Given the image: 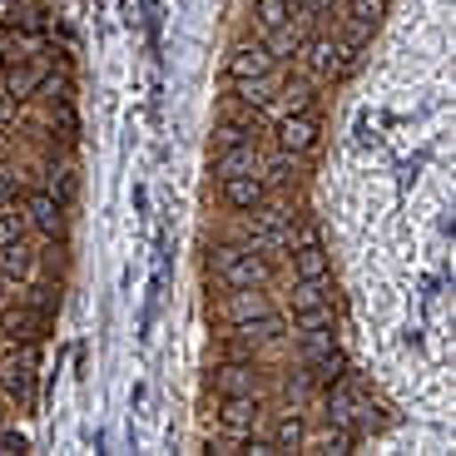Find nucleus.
<instances>
[{
    "label": "nucleus",
    "mask_w": 456,
    "mask_h": 456,
    "mask_svg": "<svg viewBox=\"0 0 456 456\" xmlns=\"http://www.w3.org/2000/svg\"><path fill=\"white\" fill-rule=\"evenodd\" d=\"M218 318L233 322L239 332L258 328V332H273L278 328V313L273 303H268V293H258V288H224V303H218Z\"/></svg>",
    "instance_id": "1"
},
{
    "label": "nucleus",
    "mask_w": 456,
    "mask_h": 456,
    "mask_svg": "<svg viewBox=\"0 0 456 456\" xmlns=\"http://www.w3.org/2000/svg\"><path fill=\"white\" fill-rule=\"evenodd\" d=\"M278 144L288 149V154H308L313 144H318V114L297 110L283 119V129H278Z\"/></svg>",
    "instance_id": "3"
},
{
    "label": "nucleus",
    "mask_w": 456,
    "mask_h": 456,
    "mask_svg": "<svg viewBox=\"0 0 456 456\" xmlns=\"http://www.w3.org/2000/svg\"><path fill=\"white\" fill-rule=\"evenodd\" d=\"M0 119H5V104H0Z\"/></svg>",
    "instance_id": "13"
},
{
    "label": "nucleus",
    "mask_w": 456,
    "mask_h": 456,
    "mask_svg": "<svg viewBox=\"0 0 456 456\" xmlns=\"http://www.w3.org/2000/svg\"><path fill=\"white\" fill-rule=\"evenodd\" d=\"M40 85H45V69L20 65V69H11V80H5V90H11V94H35Z\"/></svg>",
    "instance_id": "9"
},
{
    "label": "nucleus",
    "mask_w": 456,
    "mask_h": 456,
    "mask_svg": "<svg viewBox=\"0 0 456 456\" xmlns=\"http://www.w3.org/2000/svg\"><path fill=\"white\" fill-rule=\"evenodd\" d=\"M208 278L218 288H258L268 278V263L258 258V248H214L208 253Z\"/></svg>",
    "instance_id": "2"
},
{
    "label": "nucleus",
    "mask_w": 456,
    "mask_h": 456,
    "mask_svg": "<svg viewBox=\"0 0 456 456\" xmlns=\"http://www.w3.org/2000/svg\"><path fill=\"white\" fill-rule=\"evenodd\" d=\"M218 183H224L228 208H239V214H258L263 208V183L253 179V174H228V179H218Z\"/></svg>",
    "instance_id": "4"
},
{
    "label": "nucleus",
    "mask_w": 456,
    "mask_h": 456,
    "mask_svg": "<svg viewBox=\"0 0 456 456\" xmlns=\"http://www.w3.org/2000/svg\"><path fill=\"white\" fill-rule=\"evenodd\" d=\"M25 239V214H15V208H5L0 214V248H11V243Z\"/></svg>",
    "instance_id": "10"
},
{
    "label": "nucleus",
    "mask_w": 456,
    "mask_h": 456,
    "mask_svg": "<svg viewBox=\"0 0 456 456\" xmlns=\"http://www.w3.org/2000/svg\"><path fill=\"white\" fill-rule=\"evenodd\" d=\"M0 293H5V273H0Z\"/></svg>",
    "instance_id": "12"
},
{
    "label": "nucleus",
    "mask_w": 456,
    "mask_h": 456,
    "mask_svg": "<svg viewBox=\"0 0 456 456\" xmlns=\"http://www.w3.org/2000/svg\"><path fill=\"white\" fill-rule=\"evenodd\" d=\"M25 208H30V218H25V224H35L40 233H55V228H60V199L55 194L35 189V194L25 199Z\"/></svg>",
    "instance_id": "6"
},
{
    "label": "nucleus",
    "mask_w": 456,
    "mask_h": 456,
    "mask_svg": "<svg viewBox=\"0 0 456 456\" xmlns=\"http://www.w3.org/2000/svg\"><path fill=\"white\" fill-rule=\"evenodd\" d=\"M253 20H258L263 35L278 30V25L293 20V0H258V5H253Z\"/></svg>",
    "instance_id": "8"
},
{
    "label": "nucleus",
    "mask_w": 456,
    "mask_h": 456,
    "mask_svg": "<svg viewBox=\"0 0 456 456\" xmlns=\"http://www.w3.org/2000/svg\"><path fill=\"white\" fill-rule=\"evenodd\" d=\"M253 411H258V407H248V402H239V397H233V402L224 407V427H233V432H243V427L253 422Z\"/></svg>",
    "instance_id": "11"
},
{
    "label": "nucleus",
    "mask_w": 456,
    "mask_h": 456,
    "mask_svg": "<svg viewBox=\"0 0 456 456\" xmlns=\"http://www.w3.org/2000/svg\"><path fill=\"white\" fill-rule=\"evenodd\" d=\"M293 278H297V283H308V278H328V253H322L318 243L293 248Z\"/></svg>",
    "instance_id": "7"
},
{
    "label": "nucleus",
    "mask_w": 456,
    "mask_h": 456,
    "mask_svg": "<svg viewBox=\"0 0 456 456\" xmlns=\"http://www.w3.org/2000/svg\"><path fill=\"white\" fill-rule=\"evenodd\" d=\"M268 65H273V55L263 45H239L233 55H228V80H258V75H268Z\"/></svg>",
    "instance_id": "5"
}]
</instances>
